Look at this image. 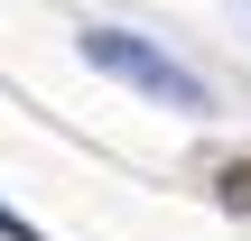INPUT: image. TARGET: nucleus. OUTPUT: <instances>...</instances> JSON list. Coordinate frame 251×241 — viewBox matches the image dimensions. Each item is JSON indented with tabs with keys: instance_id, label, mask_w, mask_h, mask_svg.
<instances>
[{
	"instance_id": "obj_1",
	"label": "nucleus",
	"mask_w": 251,
	"mask_h": 241,
	"mask_svg": "<svg viewBox=\"0 0 251 241\" xmlns=\"http://www.w3.org/2000/svg\"><path fill=\"white\" fill-rule=\"evenodd\" d=\"M84 65H102L112 84H130V93H149V102H168V111H214L205 84H196L177 56H158L149 37H130V28H84Z\"/></svg>"
},
{
	"instance_id": "obj_2",
	"label": "nucleus",
	"mask_w": 251,
	"mask_h": 241,
	"mask_svg": "<svg viewBox=\"0 0 251 241\" xmlns=\"http://www.w3.org/2000/svg\"><path fill=\"white\" fill-rule=\"evenodd\" d=\"M0 241H37V223H19V214L0 204Z\"/></svg>"
}]
</instances>
